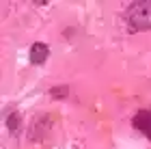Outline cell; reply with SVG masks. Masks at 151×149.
Masks as SVG:
<instances>
[{"label": "cell", "mask_w": 151, "mask_h": 149, "mask_svg": "<svg viewBox=\"0 0 151 149\" xmlns=\"http://www.w3.org/2000/svg\"><path fill=\"white\" fill-rule=\"evenodd\" d=\"M125 22L132 30H151V0H138L125 9Z\"/></svg>", "instance_id": "1"}, {"label": "cell", "mask_w": 151, "mask_h": 149, "mask_svg": "<svg viewBox=\"0 0 151 149\" xmlns=\"http://www.w3.org/2000/svg\"><path fill=\"white\" fill-rule=\"evenodd\" d=\"M132 125L151 140V110H138L132 119Z\"/></svg>", "instance_id": "2"}, {"label": "cell", "mask_w": 151, "mask_h": 149, "mask_svg": "<svg viewBox=\"0 0 151 149\" xmlns=\"http://www.w3.org/2000/svg\"><path fill=\"white\" fill-rule=\"evenodd\" d=\"M47 56H50V45H45V43H32L30 45V52H28V58H30V63L32 65H43Z\"/></svg>", "instance_id": "3"}, {"label": "cell", "mask_w": 151, "mask_h": 149, "mask_svg": "<svg viewBox=\"0 0 151 149\" xmlns=\"http://www.w3.org/2000/svg\"><path fill=\"white\" fill-rule=\"evenodd\" d=\"M19 125H22V114H19L17 110L9 112V117H6V127H9L11 132H17Z\"/></svg>", "instance_id": "4"}, {"label": "cell", "mask_w": 151, "mask_h": 149, "mask_svg": "<svg viewBox=\"0 0 151 149\" xmlns=\"http://www.w3.org/2000/svg\"><path fill=\"white\" fill-rule=\"evenodd\" d=\"M67 93H69V89H67L65 84L52 86V89H50V95H52V97H67Z\"/></svg>", "instance_id": "5"}]
</instances>
